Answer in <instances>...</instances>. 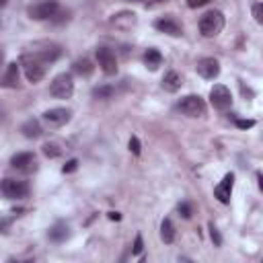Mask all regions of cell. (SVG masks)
Wrapping results in <instances>:
<instances>
[{
	"label": "cell",
	"mask_w": 263,
	"mask_h": 263,
	"mask_svg": "<svg viewBox=\"0 0 263 263\" xmlns=\"http://www.w3.org/2000/svg\"><path fill=\"white\" fill-rule=\"evenodd\" d=\"M0 189L6 199H25L29 195V183L21 179H4Z\"/></svg>",
	"instance_id": "obj_6"
},
{
	"label": "cell",
	"mask_w": 263,
	"mask_h": 263,
	"mask_svg": "<svg viewBox=\"0 0 263 263\" xmlns=\"http://www.w3.org/2000/svg\"><path fill=\"white\" fill-rule=\"evenodd\" d=\"M232 187H234V173H226L224 179L214 187V197H216L220 203H230Z\"/></svg>",
	"instance_id": "obj_13"
},
{
	"label": "cell",
	"mask_w": 263,
	"mask_h": 263,
	"mask_svg": "<svg viewBox=\"0 0 263 263\" xmlns=\"http://www.w3.org/2000/svg\"><path fill=\"white\" fill-rule=\"evenodd\" d=\"M8 4V0H0V6H6Z\"/></svg>",
	"instance_id": "obj_33"
},
{
	"label": "cell",
	"mask_w": 263,
	"mask_h": 263,
	"mask_svg": "<svg viewBox=\"0 0 263 263\" xmlns=\"http://www.w3.org/2000/svg\"><path fill=\"white\" fill-rule=\"evenodd\" d=\"M144 66L148 68V70H158V66L162 64V53L158 51V49H154V47H150V49H146L144 51Z\"/></svg>",
	"instance_id": "obj_17"
},
{
	"label": "cell",
	"mask_w": 263,
	"mask_h": 263,
	"mask_svg": "<svg viewBox=\"0 0 263 263\" xmlns=\"http://www.w3.org/2000/svg\"><path fill=\"white\" fill-rule=\"evenodd\" d=\"M60 10L58 0H33L27 6V14L33 21H51Z\"/></svg>",
	"instance_id": "obj_2"
},
{
	"label": "cell",
	"mask_w": 263,
	"mask_h": 263,
	"mask_svg": "<svg viewBox=\"0 0 263 263\" xmlns=\"http://www.w3.org/2000/svg\"><path fill=\"white\" fill-rule=\"evenodd\" d=\"M21 132H23V136H25V138L35 140V138H39V136H41V125H39V121H37V119H27V121L21 125Z\"/></svg>",
	"instance_id": "obj_19"
},
{
	"label": "cell",
	"mask_w": 263,
	"mask_h": 263,
	"mask_svg": "<svg viewBox=\"0 0 263 263\" xmlns=\"http://www.w3.org/2000/svg\"><path fill=\"white\" fill-rule=\"evenodd\" d=\"M158 2H160V0H158Z\"/></svg>",
	"instance_id": "obj_35"
},
{
	"label": "cell",
	"mask_w": 263,
	"mask_h": 263,
	"mask_svg": "<svg viewBox=\"0 0 263 263\" xmlns=\"http://www.w3.org/2000/svg\"><path fill=\"white\" fill-rule=\"evenodd\" d=\"M160 238H162V242H166V245H171V242L175 240V226H173V222H171L168 218H164V220L160 222Z\"/></svg>",
	"instance_id": "obj_20"
},
{
	"label": "cell",
	"mask_w": 263,
	"mask_h": 263,
	"mask_svg": "<svg viewBox=\"0 0 263 263\" xmlns=\"http://www.w3.org/2000/svg\"><path fill=\"white\" fill-rule=\"evenodd\" d=\"M177 212H179V216H183L185 220H189V218H191V214H193V208H191V203H189V201H181V203L177 205Z\"/></svg>",
	"instance_id": "obj_23"
},
{
	"label": "cell",
	"mask_w": 263,
	"mask_h": 263,
	"mask_svg": "<svg viewBox=\"0 0 263 263\" xmlns=\"http://www.w3.org/2000/svg\"><path fill=\"white\" fill-rule=\"evenodd\" d=\"M41 150H43V154H45L47 158H58V156H62V152H64V148H62V144H60L58 140L45 142Z\"/></svg>",
	"instance_id": "obj_21"
},
{
	"label": "cell",
	"mask_w": 263,
	"mask_h": 263,
	"mask_svg": "<svg viewBox=\"0 0 263 263\" xmlns=\"http://www.w3.org/2000/svg\"><path fill=\"white\" fill-rule=\"evenodd\" d=\"M18 68H21V64H16V62L6 64V70L2 74V86L4 88H16L18 86Z\"/></svg>",
	"instance_id": "obj_14"
},
{
	"label": "cell",
	"mask_w": 263,
	"mask_h": 263,
	"mask_svg": "<svg viewBox=\"0 0 263 263\" xmlns=\"http://www.w3.org/2000/svg\"><path fill=\"white\" fill-rule=\"evenodd\" d=\"M224 23H226V18H224V14L220 10H208L199 18V33L203 37H216V35L222 33Z\"/></svg>",
	"instance_id": "obj_3"
},
{
	"label": "cell",
	"mask_w": 263,
	"mask_h": 263,
	"mask_svg": "<svg viewBox=\"0 0 263 263\" xmlns=\"http://www.w3.org/2000/svg\"><path fill=\"white\" fill-rule=\"evenodd\" d=\"M162 88L166 90V92H177L179 88H181V84H183V80H181V76L175 72V70H171V72H166L164 76H162Z\"/></svg>",
	"instance_id": "obj_16"
},
{
	"label": "cell",
	"mask_w": 263,
	"mask_h": 263,
	"mask_svg": "<svg viewBox=\"0 0 263 263\" xmlns=\"http://www.w3.org/2000/svg\"><path fill=\"white\" fill-rule=\"evenodd\" d=\"M113 95H115V86H111V84H103V86L92 88V99L105 101V99H111Z\"/></svg>",
	"instance_id": "obj_22"
},
{
	"label": "cell",
	"mask_w": 263,
	"mask_h": 263,
	"mask_svg": "<svg viewBox=\"0 0 263 263\" xmlns=\"http://www.w3.org/2000/svg\"><path fill=\"white\" fill-rule=\"evenodd\" d=\"M109 218H111V220H119L121 216H119V212H109Z\"/></svg>",
	"instance_id": "obj_32"
},
{
	"label": "cell",
	"mask_w": 263,
	"mask_h": 263,
	"mask_svg": "<svg viewBox=\"0 0 263 263\" xmlns=\"http://www.w3.org/2000/svg\"><path fill=\"white\" fill-rule=\"evenodd\" d=\"M10 166L21 173H33L37 168V158L33 152H18L10 158Z\"/></svg>",
	"instance_id": "obj_10"
},
{
	"label": "cell",
	"mask_w": 263,
	"mask_h": 263,
	"mask_svg": "<svg viewBox=\"0 0 263 263\" xmlns=\"http://www.w3.org/2000/svg\"><path fill=\"white\" fill-rule=\"evenodd\" d=\"M18 64H21V68H23L27 80L33 82V84L39 82V80L45 76V64H47V62H43L35 51H31V53H23Z\"/></svg>",
	"instance_id": "obj_1"
},
{
	"label": "cell",
	"mask_w": 263,
	"mask_h": 263,
	"mask_svg": "<svg viewBox=\"0 0 263 263\" xmlns=\"http://www.w3.org/2000/svg\"><path fill=\"white\" fill-rule=\"evenodd\" d=\"M47 236H49V240L51 242H64L68 236H70V228H68V224L66 222H55L51 228H49V232H47Z\"/></svg>",
	"instance_id": "obj_15"
},
{
	"label": "cell",
	"mask_w": 263,
	"mask_h": 263,
	"mask_svg": "<svg viewBox=\"0 0 263 263\" xmlns=\"http://www.w3.org/2000/svg\"><path fill=\"white\" fill-rule=\"evenodd\" d=\"M195 70H197V74H199L201 78L214 80V78H218V74H220V62H218L216 58H201V60L195 64Z\"/></svg>",
	"instance_id": "obj_12"
},
{
	"label": "cell",
	"mask_w": 263,
	"mask_h": 263,
	"mask_svg": "<svg viewBox=\"0 0 263 263\" xmlns=\"http://www.w3.org/2000/svg\"><path fill=\"white\" fill-rule=\"evenodd\" d=\"M74 92V80H72V74L68 72H62L58 76H53L51 84H49V95L53 99H70Z\"/></svg>",
	"instance_id": "obj_4"
},
{
	"label": "cell",
	"mask_w": 263,
	"mask_h": 263,
	"mask_svg": "<svg viewBox=\"0 0 263 263\" xmlns=\"http://www.w3.org/2000/svg\"><path fill=\"white\" fill-rule=\"evenodd\" d=\"M144 251V240H142V234H136V238H134V249H132V253L134 255H140Z\"/></svg>",
	"instance_id": "obj_28"
},
{
	"label": "cell",
	"mask_w": 263,
	"mask_h": 263,
	"mask_svg": "<svg viewBox=\"0 0 263 263\" xmlns=\"http://www.w3.org/2000/svg\"><path fill=\"white\" fill-rule=\"evenodd\" d=\"M129 152H132V154H136V156H140V152H142L140 140H138L136 136H132V140H129Z\"/></svg>",
	"instance_id": "obj_26"
},
{
	"label": "cell",
	"mask_w": 263,
	"mask_h": 263,
	"mask_svg": "<svg viewBox=\"0 0 263 263\" xmlns=\"http://www.w3.org/2000/svg\"><path fill=\"white\" fill-rule=\"evenodd\" d=\"M72 72L86 78V76H90V74L95 72V66H92V62H90L88 58H78V60H74V64H72Z\"/></svg>",
	"instance_id": "obj_18"
},
{
	"label": "cell",
	"mask_w": 263,
	"mask_h": 263,
	"mask_svg": "<svg viewBox=\"0 0 263 263\" xmlns=\"http://www.w3.org/2000/svg\"><path fill=\"white\" fill-rule=\"evenodd\" d=\"M76 168H78V160H76V158H70V160L62 166V173H64V175H68V173H74Z\"/></svg>",
	"instance_id": "obj_27"
},
{
	"label": "cell",
	"mask_w": 263,
	"mask_h": 263,
	"mask_svg": "<svg viewBox=\"0 0 263 263\" xmlns=\"http://www.w3.org/2000/svg\"><path fill=\"white\" fill-rule=\"evenodd\" d=\"M154 29L160 31V33H166L171 37H181L183 35V27L171 16V14H164V16H158L154 21Z\"/></svg>",
	"instance_id": "obj_11"
},
{
	"label": "cell",
	"mask_w": 263,
	"mask_h": 263,
	"mask_svg": "<svg viewBox=\"0 0 263 263\" xmlns=\"http://www.w3.org/2000/svg\"><path fill=\"white\" fill-rule=\"evenodd\" d=\"M253 125H255L253 119H236V127H240V129H249Z\"/></svg>",
	"instance_id": "obj_29"
},
{
	"label": "cell",
	"mask_w": 263,
	"mask_h": 263,
	"mask_svg": "<svg viewBox=\"0 0 263 263\" xmlns=\"http://www.w3.org/2000/svg\"><path fill=\"white\" fill-rule=\"evenodd\" d=\"M127 2H140V0H127Z\"/></svg>",
	"instance_id": "obj_34"
},
{
	"label": "cell",
	"mask_w": 263,
	"mask_h": 263,
	"mask_svg": "<svg viewBox=\"0 0 263 263\" xmlns=\"http://www.w3.org/2000/svg\"><path fill=\"white\" fill-rule=\"evenodd\" d=\"M97 62H99L101 70H103L107 76L117 74V58H115V53H113L109 47H99V49H97Z\"/></svg>",
	"instance_id": "obj_8"
},
{
	"label": "cell",
	"mask_w": 263,
	"mask_h": 263,
	"mask_svg": "<svg viewBox=\"0 0 263 263\" xmlns=\"http://www.w3.org/2000/svg\"><path fill=\"white\" fill-rule=\"evenodd\" d=\"M72 117V111L66 109V107H53V109H47L43 113V121L49 125V127H60L64 123H68Z\"/></svg>",
	"instance_id": "obj_9"
},
{
	"label": "cell",
	"mask_w": 263,
	"mask_h": 263,
	"mask_svg": "<svg viewBox=\"0 0 263 263\" xmlns=\"http://www.w3.org/2000/svg\"><path fill=\"white\" fill-rule=\"evenodd\" d=\"M251 12H253V18H255L259 25H263V2H257V4H253Z\"/></svg>",
	"instance_id": "obj_24"
},
{
	"label": "cell",
	"mask_w": 263,
	"mask_h": 263,
	"mask_svg": "<svg viewBox=\"0 0 263 263\" xmlns=\"http://www.w3.org/2000/svg\"><path fill=\"white\" fill-rule=\"evenodd\" d=\"M210 103H212V107L218 109V111L230 109V105H232V95H230L228 86H224V84H214L212 90H210Z\"/></svg>",
	"instance_id": "obj_7"
},
{
	"label": "cell",
	"mask_w": 263,
	"mask_h": 263,
	"mask_svg": "<svg viewBox=\"0 0 263 263\" xmlns=\"http://www.w3.org/2000/svg\"><path fill=\"white\" fill-rule=\"evenodd\" d=\"M177 109L187 117H203L205 115V101L199 95H187L177 103Z\"/></svg>",
	"instance_id": "obj_5"
},
{
	"label": "cell",
	"mask_w": 263,
	"mask_h": 263,
	"mask_svg": "<svg viewBox=\"0 0 263 263\" xmlns=\"http://www.w3.org/2000/svg\"><path fill=\"white\" fill-rule=\"evenodd\" d=\"M210 0H187V6L189 8H199V6H203V4H208Z\"/></svg>",
	"instance_id": "obj_30"
},
{
	"label": "cell",
	"mask_w": 263,
	"mask_h": 263,
	"mask_svg": "<svg viewBox=\"0 0 263 263\" xmlns=\"http://www.w3.org/2000/svg\"><path fill=\"white\" fill-rule=\"evenodd\" d=\"M257 181H259V189L263 191V173H257Z\"/></svg>",
	"instance_id": "obj_31"
},
{
	"label": "cell",
	"mask_w": 263,
	"mask_h": 263,
	"mask_svg": "<svg viewBox=\"0 0 263 263\" xmlns=\"http://www.w3.org/2000/svg\"><path fill=\"white\" fill-rule=\"evenodd\" d=\"M210 238H212V242L216 245V247H220L222 245V236H220V232H218V228L214 226V222H210Z\"/></svg>",
	"instance_id": "obj_25"
}]
</instances>
